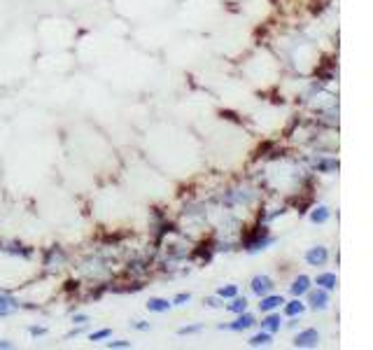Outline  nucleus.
I'll list each match as a JSON object with an SVG mask.
<instances>
[{
	"label": "nucleus",
	"mask_w": 373,
	"mask_h": 350,
	"mask_svg": "<svg viewBox=\"0 0 373 350\" xmlns=\"http://www.w3.org/2000/svg\"><path fill=\"white\" fill-rule=\"evenodd\" d=\"M285 313H287V315H301V313H303V303H301V301H292V303H287Z\"/></svg>",
	"instance_id": "obj_15"
},
{
	"label": "nucleus",
	"mask_w": 373,
	"mask_h": 350,
	"mask_svg": "<svg viewBox=\"0 0 373 350\" xmlns=\"http://www.w3.org/2000/svg\"><path fill=\"white\" fill-rule=\"evenodd\" d=\"M103 338H110V329H98V331H94V334L89 336V341H103Z\"/></svg>",
	"instance_id": "obj_17"
},
{
	"label": "nucleus",
	"mask_w": 373,
	"mask_h": 350,
	"mask_svg": "<svg viewBox=\"0 0 373 350\" xmlns=\"http://www.w3.org/2000/svg\"><path fill=\"white\" fill-rule=\"evenodd\" d=\"M317 341H319L317 331H315V329H305V331H301V334H298L294 343H296L298 348H310V345H317Z\"/></svg>",
	"instance_id": "obj_2"
},
{
	"label": "nucleus",
	"mask_w": 373,
	"mask_h": 350,
	"mask_svg": "<svg viewBox=\"0 0 373 350\" xmlns=\"http://www.w3.org/2000/svg\"><path fill=\"white\" fill-rule=\"evenodd\" d=\"M14 308H19V301L10 294H0V317L3 315H10Z\"/></svg>",
	"instance_id": "obj_4"
},
{
	"label": "nucleus",
	"mask_w": 373,
	"mask_h": 350,
	"mask_svg": "<svg viewBox=\"0 0 373 350\" xmlns=\"http://www.w3.org/2000/svg\"><path fill=\"white\" fill-rule=\"evenodd\" d=\"M326 217H329V210L326 208H317L315 213H312V222H326Z\"/></svg>",
	"instance_id": "obj_16"
},
{
	"label": "nucleus",
	"mask_w": 373,
	"mask_h": 350,
	"mask_svg": "<svg viewBox=\"0 0 373 350\" xmlns=\"http://www.w3.org/2000/svg\"><path fill=\"white\" fill-rule=\"evenodd\" d=\"M305 259H308V264H312V266H317V264H324L326 262V250L324 248H312L308 255H305Z\"/></svg>",
	"instance_id": "obj_6"
},
{
	"label": "nucleus",
	"mask_w": 373,
	"mask_h": 350,
	"mask_svg": "<svg viewBox=\"0 0 373 350\" xmlns=\"http://www.w3.org/2000/svg\"><path fill=\"white\" fill-rule=\"evenodd\" d=\"M336 283H338V280H336L333 273H322V276H317V285H322L324 290H333Z\"/></svg>",
	"instance_id": "obj_10"
},
{
	"label": "nucleus",
	"mask_w": 373,
	"mask_h": 350,
	"mask_svg": "<svg viewBox=\"0 0 373 350\" xmlns=\"http://www.w3.org/2000/svg\"><path fill=\"white\" fill-rule=\"evenodd\" d=\"M261 327H264V331H278L280 329V315H268L264 320V322H261Z\"/></svg>",
	"instance_id": "obj_11"
},
{
	"label": "nucleus",
	"mask_w": 373,
	"mask_h": 350,
	"mask_svg": "<svg viewBox=\"0 0 373 350\" xmlns=\"http://www.w3.org/2000/svg\"><path fill=\"white\" fill-rule=\"evenodd\" d=\"M194 331H201V324H194V327H182L180 334H194Z\"/></svg>",
	"instance_id": "obj_21"
},
{
	"label": "nucleus",
	"mask_w": 373,
	"mask_h": 350,
	"mask_svg": "<svg viewBox=\"0 0 373 350\" xmlns=\"http://www.w3.org/2000/svg\"><path fill=\"white\" fill-rule=\"evenodd\" d=\"M280 303H285V301H282V296H264V299H261V303H259V308L268 313V310L278 308Z\"/></svg>",
	"instance_id": "obj_7"
},
{
	"label": "nucleus",
	"mask_w": 373,
	"mask_h": 350,
	"mask_svg": "<svg viewBox=\"0 0 373 350\" xmlns=\"http://www.w3.org/2000/svg\"><path fill=\"white\" fill-rule=\"evenodd\" d=\"M271 343V331H261V334H257V336H252L250 338V345H268Z\"/></svg>",
	"instance_id": "obj_12"
},
{
	"label": "nucleus",
	"mask_w": 373,
	"mask_h": 350,
	"mask_svg": "<svg viewBox=\"0 0 373 350\" xmlns=\"http://www.w3.org/2000/svg\"><path fill=\"white\" fill-rule=\"evenodd\" d=\"M189 299H191V294H177L175 299H173V306H184Z\"/></svg>",
	"instance_id": "obj_18"
},
{
	"label": "nucleus",
	"mask_w": 373,
	"mask_h": 350,
	"mask_svg": "<svg viewBox=\"0 0 373 350\" xmlns=\"http://www.w3.org/2000/svg\"><path fill=\"white\" fill-rule=\"evenodd\" d=\"M73 322H75V324H87V322H89V317L84 315V313H77V315H73Z\"/></svg>",
	"instance_id": "obj_20"
},
{
	"label": "nucleus",
	"mask_w": 373,
	"mask_h": 350,
	"mask_svg": "<svg viewBox=\"0 0 373 350\" xmlns=\"http://www.w3.org/2000/svg\"><path fill=\"white\" fill-rule=\"evenodd\" d=\"M245 308H247V301H245V299H240V296H233V301L229 303L231 313H243Z\"/></svg>",
	"instance_id": "obj_13"
},
{
	"label": "nucleus",
	"mask_w": 373,
	"mask_h": 350,
	"mask_svg": "<svg viewBox=\"0 0 373 350\" xmlns=\"http://www.w3.org/2000/svg\"><path fill=\"white\" fill-rule=\"evenodd\" d=\"M31 334H33V336H42V334H45V329H42V327H33V329H31Z\"/></svg>",
	"instance_id": "obj_23"
},
{
	"label": "nucleus",
	"mask_w": 373,
	"mask_h": 350,
	"mask_svg": "<svg viewBox=\"0 0 373 350\" xmlns=\"http://www.w3.org/2000/svg\"><path fill=\"white\" fill-rule=\"evenodd\" d=\"M238 294V287L236 285H226V287H219L217 296H222V299H233V296Z\"/></svg>",
	"instance_id": "obj_14"
},
{
	"label": "nucleus",
	"mask_w": 373,
	"mask_h": 350,
	"mask_svg": "<svg viewBox=\"0 0 373 350\" xmlns=\"http://www.w3.org/2000/svg\"><path fill=\"white\" fill-rule=\"evenodd\" d=\"M273 290V280L268 276H254L252 278V292L259 296H266Z\"/></svg>",
	"instance_id": "obj_1"
},
{
	"label": "nucleus",
	"mask_w": 373,
	"mask_h": 350,
	"mask_svg": "<svg viewBox=\"0 0 373 350\" xmlns=\"http://www.w3.org/2000/svg\"><path fill=\"white\" fill-rule=\"evenodd\" d=\"M133 327H136V329H143V331L149 329V324L145 322V320H143V322H140V320H136V322H133Z\"/></svg>",
	"instance_id": "obj_22"
},
{
	"label": "nucleus",
	"mask_w": 373,
	"mask_h": 350,
	"mask_svg": "<svg viewBox=\"0 0 373 350\" xmlns=\"http://www.w3.org/2000/svg\"><path fill=\"white\" fill-rule=\"evenodd\" d=\"M308 283H310V280H308V278L305 276H298L296 280H294V285H292V294H305V292H308Z\"/></svg>",
	"instance_id": "obj_8"
},
{
	"label": "nucleus",
	"mask_w": 373,
	"mask_h": 350,
	"mask_svg": "<svg viewBox=\"0 0 373 350\" xmlns=\"http://www.w3.org/2000/svg\"><path fill=\"white\" fill-rule=\"evenodd\" d=\"M326 301H329V296H326V292L317 290V292H312L310 294V303L315 306V308H324Z\"/></svg>",
	"instance_id": "obj_9"
},
{
	"label": "nucleus",
	"mask_w": 373,
	"mask_h": 350,
	"mask_svg": "<svg viewBox=\"0 0 373 350\" xmlns=\"http://www.w3.org/2000/svg\"><path fill=\"white\" fill-rule=\"evenodd\" d=\"M108 348H131L129 341H110Z\"/></svg>",
	"instance_id": "obj_19"
},
{
	"label": "nucleus",
	"mask_w": 373,
	"mask_h": 350,
	"mask_svg": "<svg viewBox=\"0 0 373 350\" xmlns=\"http://www.w3.org/2000/svg\"><path fill=\"white\" fill-rule=\"evenodd\" d=\"M10 348H14L12 341H0V350H10Z\"/></svg>",
	"instance_id": "obj_24"
},
{
	"label": "nucleus",
	"mask_w": 373,
	"mask_h": 350,
	"mask_svg": "<svg viewBox=\"0 0 373 350\" xmlns=\"http://www.w3.org/2000/svg\"><path fill=\"white\" fill-rule=\"evenodd\" d=\"M170 306H173V303L166 301V299H159V296H154V299L147 301V310H152V313H168Z\"/></svg>",
	"instance_id": "obj_5"
},
{
	"label": "nucleus",
	"mask_w": 373,
	"mask_h": 350,
	"mask_svg": "<svg viewBox=\"0 0 373 350\" xmlns=\"http://www.w3.org/2000/svg\"><path fill=\"white\" fill-rule=\"evenodd\" d=\"M252 324H254V315H250V313H240V315L236 317V322H231L226 329H231V331H243V329H250Z\"/></svg>",
	"instance_id": "obj_3"
}]
</instances>
